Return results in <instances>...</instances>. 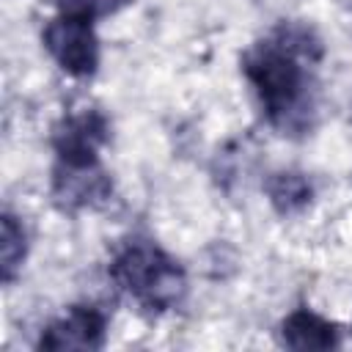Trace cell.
Instances as JSON below:
<instances>
[{"label": "cell", "instance_id": "9c48e42d", "mask_svg": "<svg viewBox=\"0 0 352 352\" xmlns=\"http://www.w3.org/2000/svg\"><path fill=\"white\" fill-rule=\"evenodd\" d=\"M25 253H28V236H25L22 223L14 214H3V220H0V272H3L6 283H11L16 278V272L22 270Z\"/></svg>", "mask_w": 352, "mask_h": 352}, {"label": "cell", "instance_id": "277c9868", "mask_svg": "<svg viewBox=\"0 0 352 352\" xmlns=\"http://www.w3.org/2000/svg\"><path fill=\"white\" fill-rule=\"evenodd\" d=\"M104 138H107L104 116H99L96 110H82V113L63 118L55 126L52 146H55L58 162L88 165V162H99L96 151L104 143Z\"/></svg>", "mask_w": 352, "mask_h": 352}, {"label": "cell", "instance_id": "30bf717a", "mask_svg": "<svg viewBox=\"0 0 352 352\" xmlns=\"http://www.w3.org/2000/svg\"><path fill=\"white\" fill-rule=\"evenodd\" d=\"M58 14H69V16H85L94 19V14L99 11L102 0H52Z\"/></svg>", "mask_w": 352, "mask_h": 352}, {"label": "cell", "instance_id": "52a82bcc", "mask_svg": "<svg viewBox=\"0 0 352 352\" xmlns=\"http://www.w3.org/2000/svg\"><path fill=\"white\" fill-rule=\"evenodd\" d=\"M280 341L292 349H330L338 344V330L319 314L297 308L280 322Z\"/></svg>", "mask_w": 352, "mask_h": 352}, {"label": "cell", "instance_id": "3957f363", "mask_svg": "<svg viewBox=\"0 0 352 352\" xmlns=\"http://www.w3.org/2000/svg\"><path fill=\"white\" fill-rule=\"evenodd\" d=\"M44 50L72 77H91L99 63V41L91 19L58 14L41 33Z\"/></svg>", "mask_w": 352, "mask_h": 352}, {"label": "cell", "instance_id": "6da1fadb", "mask_svg": "<svg viewBox=\"0 0 352 352\" xmlns=\"http://www.w3.org/2000/svg\"><path fill=\"white\" fill-rule=\"evenodd\" d=\"M302 60L305 58L275 33L272 38L256 41L242 58V72L256 88L270 124L278 129H294L308 121L311 102L305 91V72L300 66Z\"/></svg>", "mask_w": 352, "mask_h": 352}, {"label": "cell", "instance_id": "5b68a950", "mask_svg": "<svg viewBox=\"0 0 352 352\" xmlns=\"http://www.w3.org/2000/svg\"><path fill=\"white\" fill-rule=\"evenodd\" d=\"M107 319L94 305H72L60 319L41 330L44 349H96L104 341Z\"/></svg>", "mask_w": 352, "mask_h": 352}, {"label": "cell", "instance_id": "ba28073f", "mask_svg": "<svg viewBox=\"0 0 352 352\" xmlns=\"http://www.w3.org/2000/svg\"><path fill=\"white\" fill-rule=\"evenodd\" d=\"M267 195H270V204L280 214H292V212H300L311 201V184H308V179L302 173L280 170V173L270 176Z\"/></svg>", "mask_w": 352, "mask_h": 352}, {"label": "cell", "instance_id": "8992f818", "mask_svg": "<svg viewBox=\"0 0 352 352\" xmlns=\"http://www.w3.org/2000/svg\"><path fill=\"white\" fill-rule=\"evenodd\" d=\"M52 195L66 209L96 206L110 195V179L99 168V162H88V165L58 162L52 173Z\"/></svg>", "mask_w": 352, "mask_h": 352}, {"label": "cell", "instance_id": "7a4b0ae2", "mask_svg": "<svg viewBox=\"0 0 352 352\" xmlns=\"http://www.w3.org/2000/svg\"><path fill=\"white\" fill-rule=\"evenodd\" d=\"M110 275L118 289H124L135 302L148 311H168L187 292L184 270L148 239L126 242L116 253Z\"/></svg>", "mask_w": 352, "mask_h": 352}]
</instances>
